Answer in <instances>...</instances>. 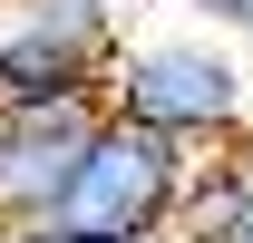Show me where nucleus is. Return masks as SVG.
I'll return each instance as SVG.
<instances>
[{
  "label": "nucleus",
  "mask_w": 253,
  "mask_h": 243,
  "mask_svg": "<svg viewBox=\"0 0 253 243\" xmlns=\"http://www.w3.org/2000/svg\"><path fill=\"white\" fill-rule=\"evenodd\" d=\"M117 10H126V20H146V10H166V0H117Z\"/></svg>",
  "instance_id": "8"
},
{
  "label": "nucleus",
  "mask_w": 253,
  "mask_h": 243,
  "mask_svg": "<svg viewBox=\"0 0 253 243\" xmlns=\"http://www.w3.org/2000/svg\"><path fill=\"white\" fill-rule=\"evenodd\" d=\"M195 156L156 126L97 117V136L78 146V175H68L49 234H88V243H175V214H185Z\"/></svg>",
  "instance_id": "2"
},
{
  "label": "nucleus",
  "mask_w": 253,
  "mask_h": 243,
  "mask_svg": "<svg viewBox=\"0 0 253 243\" xmlns=\"http://www.w3.org/2000/svg\"><path fill=\"white\" fill-rule=\"evenodd\" d=\"M166 10H185V20H205V30H224L234 49H253V0H166Z\"/></svg>",
  "instance_id": "6"
},
{
  "label": "nucleus",
  "mask_w": 253,
  "mask_h": 243,
  "mask_svg": "<svg viewBox=\"0 0 253 243\" xmlns=\"http://www.w3.org/2000/svg\"><path fill=\"white\" fill-rule=\"evenodd\" d=\"M117 0H0V97H97L117 68Z\"/></svg>",
  "instance_id": "3"
},
{
  "label": "nucleus",
  "mask_w": 253,
  "mask_h": 243,
  "mask_svg": "<svg viewBox=\"0 0 253 243\" xmlns=\"http://www.w3.org/2000/svg\"><path fill=\"white\" fill-rule=\"evenodd\" d=\"M107 117L156 126L185 156H214L234 136H253V59L205 20H126L117 68H107Z\"/></svg>",
  "instance_id": "1"
},
{
  "label": "nucleus",
  "mask_w": 253,
  "mask_h": 243,
  "mask_svg": "<svg viewBox=\"0 0 253 243\" xmlns=\"http://www.w3.org/2000/svg\"><path fill=\"white\" fill-rule=\"evenodd\" d=\"M175 243H253V136L195 156L185 214H175Z\"/></svg>",
  "instance_id": "5"
},
{
  "label": "nucleus",
  "mask_w": 253,
  "mask_h": 243,
  "mask_svg": "<svg viewBox=\"0 0 253 243\" xmlns=\"http://www.w3.org/2000/svg\"><path fill=\"white\" fill-rule=\"evenodd\" d=\"M97 117H107L97 97H0V234H30L59 214Z\"/></svg>",
  "instance_id": "4"
},
{
  "label": "nucleus",
  "mask_w": 253,
  "mask_h": 243,
  "mask_svg": "<svg viewBox=\"0 0 253 243\" xmlns=\"http://www.w3.org/2000/svg\"><path fill=\"white\" fill-rule=\"evenodd\" d=\"M0 243H88V234H49V224H30V234H0Z\"/></svg>",
  "instance_id": "7"
}]
</instances>
